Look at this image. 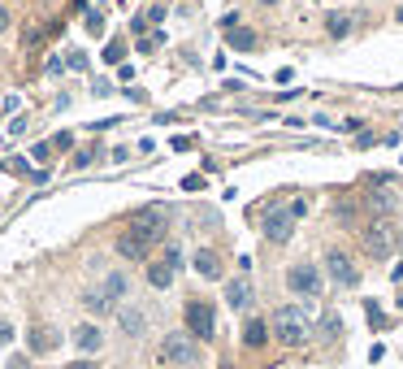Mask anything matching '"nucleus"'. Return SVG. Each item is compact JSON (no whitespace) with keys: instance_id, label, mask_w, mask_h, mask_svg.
Wrapping results in <instances>:
<instances>
[{"instance_id":"obj_1","label":"nucleus","mask_w":403,"mask_h":369,"mask_svg":"<svg viewBox=\"0 0 403 369\" xmlns=\"http://www.w3.org/2000/svg\"><path fill=\"white\" fill-rule=\"evenodd\" d=\"M273 335L286 343V348H304L308 343V313L300 304H282L273 313Z\"/></svg>"},{"instance_id":"obj_2","label":"nucleus","mask_w":403,"mask_h":369,"mask_svg":"<svg viewBox=\"0 0 403 369\" xmlns=\"http://www.w3.org/2000/svg\"><path fill=\"white\" fill-rule=\"evenodd\" d=\"M156 360H160V365H195V360H200V348H195V335H183V330H174V335H165V343H160V352H156Z\"/></svg>"},{"instance_id":"obj_3","label":"nucleus","mask_w":403,"mask_h":369,"mask_svg":"<svg viewBox=\"0 0 403 369\" xmlns=\"http://www.w3.org/2000/svg\"><path fill=\"white\" fill-rule=\"evenodd\" d=\"M126 235H131V239H139L143 248H152V243L165 235V213H160V208H143V213H135V218H131Z\"/></svg>"},{"instance_id":"obj_4","label":"nucleus","mask_w":403,"mask_h":369,"mask_svg":"<svg viewBox=\"0 0 403 369\" xmlns=\"http://www.w3.org/2000/svg\"><path fill=\"white\" fill-rule=\"evenodd\" d=\"M286 287H291L295 295H304V300H317L321 295V270L312 266V261H300V266L286 270Z\"/></svg>"},{"instance_id":"obj_5","label":"nucleus","mask_w":403,"mask_h":369,"mask_svg":"<svg viewBox=\"0 0 403 369\" xmlns=\"http://www.w3.org/2000/svg\"><path fill=\"white\" fill-rule=\"evenodd\" d=\"M187 335H195L200 343H208L217 335V318H213V308L204 300H191L187 304Z\"/></svg>"},{"instance_id":"obj_6","label":"nucleus","mask_w":403,"mask_h":369,"mask_svg":"<svg viewBox=\"0 0 403 369\" xmlns=\"http://www.w3.org/2000/svg\"><path fill=\"white\" fill-rule=\"evenodd\" d=\"M364 252L369 256H377V261H386L390 252H394V235H390V222H369L364 226Z\"/></svg>"},{"instance_id":"obj_7","label":"nucleus","mask_w":403,"mask_h":369,"mask_svg":"<svg viewBox=\"0 0 403 369\" xmlns=\"http://www.w3.org/2000/svg\"><path fill=\"white\" fill-rule=\"evenodd\" d=\"M325 274H330L338 287H356V278H360L356 266H352V256L342 252V248H330V252H325Z\"/></svg>"},{"instance_id":"obj_8","label":"nucleus","mask_w":403,"mask_h":369,"mask_svg":"<svg viewBox=\"0 0 403 369\" xmlns=\"http://www.w3.org/2000/svg\"><path fill=\"white\" fill-rule=\"evenodd\" d=\"M291 235H295L291 208H269V213H265V239L269 243H291Z\"/></svg>"},{"instance_id":"obj_9","label":"nucleus","mask_w":403,"mask_h":369,"mask_svg":"<svg viewBox=\"0 0 403 369\" xmlns=\"http://www.w3.org/2000/svg\"><path fill=\"white\" fill-rule=\"evenodd\" d=\"M225 304L235 313H248L252 308V278H230L225 283Z\"/></svg>"},{"instance_id":"obj_10","label":"nucleus","mask_w":403,"mask_h":369,"mask_svg":"<svg viewBox=\"0 0 403 369\" xmlns=\"http://www.w3.org/2000/svg\"><path fill=\"white\" fill-rule=\"evenodd\" d=\"M74 348L78 352H100L104 348V335H100V326H91V322H83V326H74Z\"/></svg>"},{"instance_id":"obj_11","label":"nucleus","mask_w":403,"mask_h":369,"mask_svg":"<svg viewBox=\"0 0 403 369\" xmlns=\"http://www.w3.org/2000/svg\"><path fill=\"white\" fill-rule=\"evenodd\" d=\"M83 308H87V313H96V318H104V313L118 308V300H113L104 287H91V291H83Z\"/></svg>"},{"instance_id":"obj_12","label":"nucleus","mask_w":403,"mask_h":369,"mask_svg":"<svg viewBox=\"0 0 403 369\" xmlns=\"http://www.w3.org/2000/svg\"><path fill=\"white\" fill-rule=\"evenodd\" d=\"M26 343H31V352L44 356V352H52L56 343H61V335H56L52 326H31V330H26Z\"/></svg>"},{"instance_id":"obj_13","label":"nucleus","mask_w":403,"mask_h":369,"mask_svg":"<svg viewBox=\"0 0 403 369\" xmlns=\"http://www.w3.org/2000/svg\"><path fill=\"white\" fill-rule=\"evenodd\" d=\"M118 326H122L131 339H139V335L148 330V313H143V308H122V313H118Z\"/></svg>"},{"instance_id":"obj_14","label":"nucleus","mask_w":403,"mask_h":369,"mask_svg":"<svg viewBox=\"0 0 403 369\" xmlns=\"http://www.w3.org/2000/svg\"><path fill=\"white\" fill-rule=\"evenodd\" d=\"M174 266H169V261H152V266H148V283L156 287V291H165V287H174Z\"/></svg>"},{"instance_id":"obj_15","label":"nucleus","mask_w":403,"mask_h":369,"mask_svg":"<svg viewBox=\"0 0 403 369\" xmlns=\"http://www.w3.org/2000/svg\"><path fill=\"white\" fill-rule=\"evenodd\" d=\"M195 270L217 283V278H221V256H217L213 248H200V252H195Z\"/></svg>"},{"instance_id":"obj_16","label":"nucleus","mask_w":403,"mask_h":369,"mask_svg":"<svg viewBox=\"0 0 403 369\" xmlns=\"http://www.w3.org/2000/svg\"><path fill=\"white\" fill-rule=\"evenodd\" d=\"M265 339H269V326H265L260 318H252V322L243 326V343H248V348H265Z\"/></svg>"},{"instance_id":"obj_17","label":"nucleus","mask_w":403,"mask_h":369,"mask_svg":"<svg viewBox=\"0 0 403 369\" xmlns=\"http://www.w3.org/2000/svg\"><path fill=\"white\" fill-rule=\"evenodd\" d=\"M118 252H122L126 261H143V256H148V248H143L139 239H131V235H122V239H118Z\"/></svg>"},{"instance_id":"obj_18","label":"nucleus","mask_w":403,"mask_h":369,"mask_svg":"<svg viewBox=\"0 0 403 369\" xmlns=\"http://www.w3.org/2000/svg\"><path fill=\"white\" fill-rule=\"evenodd\" d=\"M325 26H330V35H334V39L352 35V18H347V14H330V18H325Z\"/></svg>"},{"instance_id":"obj_19","label":"nucleus","mask_w":403,"mask_h":369,"mask_svg":"<svg viewBox=\"0 0 403 369\" xmlns=\"http://www.w3.org/2000/svg\"><path fill=\"white\" fill-rule=\"evenodd\" d=\"M230 48L248 52V48H256V35H252V31H239V26H235V31H230Z\"/></svg>"},{"instance_id":"obj_20","label":"nucleus","mask_w":403,"mask_h":369,"mask_svg":"<svg viewBox=\"0 0 403 369\" xmlns=\"http://www.w3.org/2000/svg\"><path fill=\"white\" fill-rule=\"evenodd\" d=\"M338 330H342V322L334 318V313H325V318H321V335L325 339H338Z\"/></svg>"},{"instance_id":"obj_21","label":"nucleus","mask_w":403,"mask_h":369,"mask_svg":"<svg viewBox=\"0 0 403 369\" xmlns=\"http://www.w3.org/2000/svg\"><path fill=\"white\" fill-rule=\"evenodd\" d=\"M373 208H377V213H390V208H394V196H390V191H373Z\"/></svg>"},{"instance_id":"obj_22","label":"nucleus","mask_w":403,"mask_h":369,"mask_svg":"<svg viewBox=\"0 0 403 369\" xmlns=\"http://www.w3.org/2000/svg\"><path fill=\"white\" fill-rule=\"evenodd\" d=\"M122 57H126V48H122V44H118V39H113V44H108V48H104V61H108V66H118V61H122Z\"/></svg>"},{"instance_id":"obj_23","label":"nucleus","mask_w":403,"mask_h":369,"mask_svg":"<svg viewBox=\"0 0 403 369\" xmlns=\"http://www.w3.org/2000/svg\"><path fill=\"white\" fill-rule=\"evenodd\" d=\"M70 143H74V135H70V131H61V135H52V148H61V152H66Z\"/></svg>"},{"instance_id":"obj_24","label":"nucleus","mask_w":403,"mask_h":369,"mask_svg":"<svg viewBox=\"0 0 403 369\" xmlns=\"http://www.w3.org/2000/svg\"><path fill=\"white\" fill-rule=\"evenodd\" d=\"M165 261H169L174 270H183V252H178V248H165Z\"/></svg>"},{"instance_id":"obj_25","label":"nucleus","mask_w":403,"mask_h":369,"mask_svg":"<svg viewBox=\"0 0 403 369\" xmlns=\"http://www.w3.org/2000/svg\"><path fill=\"white\" fill-rule=\"evenodd\" d=\"M5 343H14V326H9V322H0V348H5Z\"/></svg>"},{"instance_id":"obj_26","label":"nucleus","mask_w":403,"mask_h":369,"mask_svg":"<svg viewBox=\"0 0 403 369\" xmlns=\"http://www.w3.org/2000/svg\"><path fill=\"white\" fill-rule=\"evenodd\" d=\"M304 213H308V204H304V200H291V218H295V222H300V218H304Z\"/></svg>"},{"instance_id":"obj_27","label":"nucleus","mask_w":403,"mask_h":369,"mask_svg":"<svg viewBox=\"0 0 403 369\" xmlns=\"http://www.w3.org/2000/svg\"><path fill=\"white\" fill-rule=\"evenodd\" d=\"M5 31H9V9L0 5V35H5Z\"/></svg>"},{"instance_id":"obj_28","label":"nucleus","mask_w":403,"mask_h":369,"mask_svg":"<svg viewBox=\"0 0 403 369\" xmlns=\"http://www.w3.org/2000/svg\"><path fill=\"white\" fill-rule=\"evenodd\" d=\"M70 369H96V365H91V360H74Z\"/></svg>"},{"instance_id":"obj_29","label":"nucleus","mask_w":403,"mask_h":369,"mask_svg":"<svg viewBox=\"0 0 403 369\" xmlns=\"http://www.w3.org/2000/svg\"><path fill=\"white\" fill-rule=\"evenodd\" d=\"M260 5H277V0H260Z\"/></svg>"}]
</instances>
